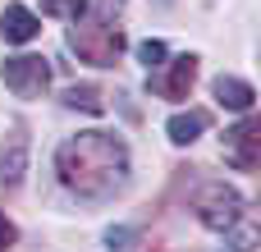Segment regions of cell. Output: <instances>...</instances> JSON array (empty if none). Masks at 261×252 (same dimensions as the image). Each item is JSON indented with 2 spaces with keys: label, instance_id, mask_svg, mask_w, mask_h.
<instances>
[{
  "label": "cell",
  "instance_id": "cell-1",
  "mask_svg": "<svg viewBox=\"0 0 261 252\" xmlns=\"http://www.w3.org/2000/svg\"><path fill=\"white\" fill-rule=\"evenodd\" d=\"M55 170H60L64 188H73L78 197H110L128 179V147H124V138L92 129V133L60 142Z\"/></svg>",
  "mask_w": 261,
  "mask_h": 252
},
{
  "label": "cell",
  "instance_id": "cell-2",
  "mask_svg": "<svg viewBox=\"0 0 261 252\" xmlns=\"http://www.w3.org/2000/svg\"><path fill=\"white\" fill-rule=\"evenodd\" d=\"M69 46L78 51L83 64H115L124 51V32L110 28V18H73Z\"/></svg>",
  "mask_w": 261,
  "mask_h": 252
},
{
  "label": "cell",
  "instance_id": "cell-3",
  "mask_svg": "<svg viewBox=\"0 0 261 252\" xmlns=\"http://www.w3.org/2000/svg\"><path fill=\"white\" fill-rule=\"evenodd\" d=\"M197 220H202L206 230H216V234H229V230L243 220V197H239V188H229V184H206V188L197 193Z\"/></svg>",
  "mask_w": 261,
  "mask_h": 252
},
{
  "label": "cell",
  "instance_id": "cell-4",
  "mask_svg": "<svg viewBox=\"0 0 261 252\" xmlns=\"http://www.w3.org/2000/svg\"><path fill=\"white\" fill-rule=\"evenodd\" d=\"M0 78H5V87H9L14 96L37 101V96H46V87H50V64H46L41 55H9V60L0 64Z\"/></svg>",
  "mask_w": 261,
  "mask_h": 252
},
{
  "label": "cell",
  "instance_id": "cell-5",
  "mask_svg": "<svg viewBox=\"0 0 261 252\" xmlns=\"http://www.w3.org/2000/svg\"><path fill=\"white\" fill-rule=\"evenodd\" d=\"M225 156L234 161V170H257L261 165V119H243L225 133Z\"/></svg>",
  "mask_w": 261,
  "mask_h": 252
},
{
  "label": "cell",
  "instance_id": "cell-6",
  "mask_svg": "<svg viewBox=\"0 0 261 252\" xmlns=\"http://www.w3.org/2000/svg\"><path fill=\"white\" fill-rule=\"evenodd\" d=\"M193 78H197V55H174L170 73L156 83V96H165V101H184L188 87H193Z\"/></svg>",
  "mask_w": 261,
  "mask_h": 252
},
{
  "label": "cell",
  "instance_id": "cell-7",
  "mask_svg": "<svg viewBox=\"0 0 261 252\" xmlns=\"http://www.w3.org/2000/svg\"><path fill=\"white\" fill-rule=\"evenodd\" d=\"M37 32H41V18H37L28 5H9V9L0 14V37H5V41L23 46V41H32Z\"/></svg>",
  "mask_w": 261,
  "mask_h": 252
},
{
  "label": "cell",
  "instance_id": "cell-8",
  "mask_svg": "<svg viewBox=\"0 0 261 252\" xmlns=\"http://www.w3.org/2000/svg\"><path fill=\"white\" fill-rule=\"evenodd\" d=\"M211 92H216V101H220L225 110H239V115H248V110H252V101H257L252 83H243V78H229V73H220Z\"/></svg>",
  "mask_w": 261,
  "mask_h": 252
},
{
  "label": "cell",
  "instance_id": "cell-9",
  "mask_svg": "<svg viewBox=\"0 0 261 252\" xmlns=\"http://www.w3.org/2000/svg\"><path fill=\"white\" fill-rule=\"evenodd\" d=\"M202 129H206V115H202V110H188V115H174V119L165 124L170 142H179V147L197 142V138H202Z\"/></svg>",
  "mask_w": 261,
  "mask_h": 252
},
{
  "label": "cell",
  "instance_id": "cell-10",
  "mask_svg": "<svg viewBox=\"0 0 261 252\" xmlns=\"http://www.w3.org/2000/svg\"><path fill=\"white\" fill-rule=\"evenodd\" d=\"M64 106L87 110V115H106V101H101V92H96L92 83H73V87L64 92Z\"/></svg>",
  "mask_w": 261,
  "mask_h": 252
},
{
  "label": "cell",
  "instance_id": "cell-11",
  "mask_svg": "<svg viewBox=\"0 0 261 252\" xmlns=\"http://www.w3.org/2000/svg\"><path fill=\"white\" fill-rule=\"evenodd\" d=\"M23 156H28V142H23V133H14L9 156L0 152V179H5V184H18V174H23Z\"/></svg>",
  "mask_w": 261,
  "mask_h": 252
},
{
  "label": "cell",
  "instance_id": "cell-12",
  "mask_svg": "<svg viewBox=\"0 0 261 252\" xmlns=\"http://www.w3.org/2000/svg\"><path fill=\"white\" fill-rule=\"evenodd\" d=\"M41 14H55V18H83L87 14V0H41Z\"/></svg>",
  "mask_w": 261,
  "mask_h": 252
},
{
  "label": "cell",
  "instance_id": "cell-13",
  "mask_svg": "<svg viewBox=\"0 0 261 252\" xmlns=\"http://www.w3.org/2000/svg\"><path fill=\"white\" fill-rule=\"evenodd\" d=\"M138 60H142L147 69L165 64V41H142V46H138Z\"/></svg>",
  "mask_w": 261,
  "mask_h": 252
},
{
  "label": "cell",
  "instance_id": "cell-14",
  "mask_svg": "<svg viewBox=\"0 0 261 252\" xmlns=\"http://www.w3.org/2000/svg\"><path fill=\"white\" fill-rule=\"evenodd\" d=\"M234 252H252L257 248V230L252 225H243V230H234V243H229Z\"/></svg>",
  "mask_w": 261,
  "mask_h": 252
},
{
  "label": "cell",
  "instance_id": "cell-15",
  "mask_svg": "<svg viewBox=\"0 0 261 252\" xmlns=\"http://www.w3.org/2000/svg\"><path fill=\"white\" fill-rule=\"evenodd\" d=\"M14 239H18V230H14V225L5 220V211H0V252H9V248H14Z\"/></svg>",
  "mask_w": 261,
  "mask_h": 252
},
{
  "label": "cell",
  "instance_id": "cell-16",
  "mask_svg": "<svg viewBox=\"0 0 261 252\" xmlns=\"http://www.w3.org/2000/svg\"><path fill=\"white\" fill-rule=\"evenodd\" d=\"M128 239H133L128 230H110V248L115 252H128Z\"/></svg>",
  "mask_w": 261,
  "mask_h": 252
}]
</instances>
